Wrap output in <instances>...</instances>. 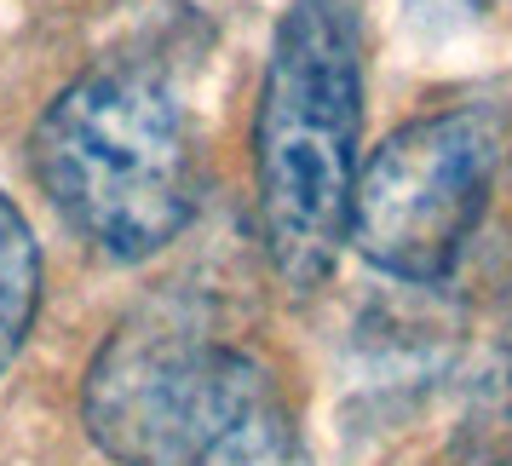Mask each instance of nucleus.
<instances>
[{
    "instance_id": "obj_7",
    "label": "nucleus",
    "mask_w": 512,
    "mask_h": 466,
    "mask_svg": "<svg viewBox=\"0 0 512 466\" xmlns=\"http://www.w3.org/2000/svg\"><path fill=\"white\" fill-rule=\"evenodd\" d=\"M185 6H202V12H213V6H231V0H185Z\"/></svg>"
},
{
    "instance_id": "obj_5",
    "label": "nucleus",
    "mask_w": 512,
    "mask_h": 466,
    "mask_svg": "<svg viewBox=\"0 0 512 466\" xmlns=\"http://www.w3.org/2000/svg\"><path fill=\"white\" fill-rule=\"evenodd\" d=\"M35 305H41V248L18 202L0 190V374L24 351Z\"/></svg>"
},
{
    "instance_id": "obj_6",
    "label": "nucleus",
    "mask_w": 512,
    "mask_h": 466,
    "mask_svg": "<svg viewBox=\"0 0 512 466\" xmlns=\"http://www.w3.org/2000/svg\"><path fill=\"white\" fill-rule=\"evenodd\" d=\"M501 392H507V426H512V346H507V374H501Z\"/></svg>"
},
{
    "instance_id": "obj_4",
    "label": "nucleus",
    "mask_w": 512,
    "mask_h": 466,
    "mask_svg": "<svg viewBox=\"0 0 512 466\" xmlns=\"http://www.w3.org/2000/svg\"><path fill=\"white\" fill-rule=\"evenodd\" d=\"M144 466H311L300 426L282 403L271 369L248 346H231L202 397Z\"/></svg>"
},
{
    "instance_id": "obj_1",
    "label": "nucleus",
    "mask_w": 512,
    "mask_h": 466,
    "mask_svg": "<svg viewBox=\"0 0 512 466\" xmlns=\"http://www.w3.org/2000/svg\"><path fill=\"white\" fill-rule=\"evenodd\" d=\"M363 150V41L351 0H288L254 110V202L265 254L294 294L323 288L346 248Z\"/></svg>"
},
{
    "instance_id": "obj_2",
    "label": "nucleus",
    "mask_w": 512,
    "mask_h": 466,
    "mask_svg": "<svg viewBox=\"0 0 512 466\" xmlns=\"http://www.w3.org/2000/svg\"><path fill=\"white\" fill-rule=\"evenodd\" d=\"M29 167L58 219L116 265L162 254L196 213L190 121L144 64L75 75L29 133Z\"/></svg>"
},
{
    "instance_id": "obj_3",
    "label": "nucleus",
    "mask_w": 512,
    "mask_h": 466,
    "mask_svg": "<svg viewBox=\"0 0 512 466\" xmlns=\"http://www.w3.org/2000/svg\"><path fill=\"white\" fill-rule=\"evenodd\" d=\"M507 133L484 104H449L397 127L357 162L346 242L397 282H443L489 208Z\"/></svg>"
}]
</instances>
